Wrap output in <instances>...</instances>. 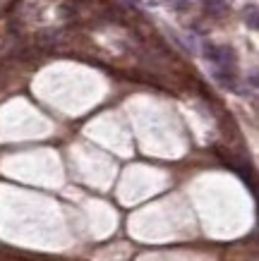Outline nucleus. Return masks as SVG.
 Listing matches in <instances>:
<instances>
[{
	"label": "nucleus",
	"instance_id": "obj_1",
	"mask_svg": "<svg viewBox=\"0 0 259 261\" xmlns=\"http://www.w3.org/2000/svg\"><path fill=\"white\" fill-rule=\"evenodd\" d=\"M214 77H216V82H219L221 87H226V89H236V87H238L236 70H226V67H216V70H214Z\"/></svg>",
	"mask_w": 259,
	"mask_h": 261
},
{
	"label": "nucleus",
	"instance_id": "obj_2",
	"mask_svg": "<svg viewBox=\"0 0 259 261\" xmlns=\"http://www.w3.org/2000/svg\"><path fill=\"white\" fill-rule=\"evenodd\" d=\"M206 15L211 17H223L228 12V5L223 3V0H206Z\"/></svg>",
	"mask_w": 259,
	"mask_h": 261
},
{
	"label": "nucleus",
	"instance_id": "obj_3",
	"mask_svg": "<svg viewBox=\"0 0 259 261\" xmlns=\"http://www.w3.org/2000/svg\"><path fill=\"white\" fill-rule=\"evenodd\" d=\"M245 19H247L250 29H257V8L254 5H250V12H245Z\"/></svg>",
	"mask_w": 259,
	"mask_h": 261
}]
</instances>
